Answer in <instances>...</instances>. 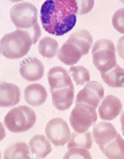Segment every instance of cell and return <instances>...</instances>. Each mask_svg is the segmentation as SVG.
<instances>
[{
	"label": "cell",
	"instance_id": "cell-1",
	"mask_svg": "<svg viewBox=\"0 0 124 159\" xmlns=\"http://www.w3.org/2000/svg\"><path fill=\"white\" fill-rule=\"evenodd\" d=\"M77 12L76 0H46L40 11L42 27L50 34L62 36L74 27Z\"/></svg>",
	"mask_w": 124,
	"mask_h": 159
},
{
	"label": "cell",
	"instance_id": "cell-2",
	"mask_svg": "<svg viewBox=\"0 0 124 159\" xmlns=\"http://www.w3.org/2000/svg\"><path fill=\"white\" fill-rule=\"evenodd\" d=\"M32 45L34 42L30 31L22 29L6 34L0 40L2 55L9 59L24 57L29 52Z\"/></svg>",
	"mask_w": 124,
	"mask_h": 159
},
{
	"label": "cell",
	"instance_id": "cell-3",
	"mask_svg": "<svg viewBox=\"0 0 124 159\" xmlns=\"http://www.w3.org/2000/svg\"><path fill=\"white\" fill-rule=\"evenodd\" d=\"M35 111L27 105H20L12 108L4 118V125L10 132H27L36 123Z\"/></svg>",
	"mask_w": 124,
	"mask_h": 159
},
{
	"label": "cell",
	"instance_id": "cell-4",
	"mask_svg": "<svg viewBox=\"0 0 124 159\" xmlns=\"http://www.w3.org/2000/svg\"><path fill=\"white\" fill-rule=\"evenodd\" d=\"M92 62L100 73H106L116 65V47L109 39H99L94 42L91 50Z\"/></svg>",
	"mask_w": 124,
	"mask_h": 159
},
{
	"label": "cell",
	"instance_id": "cell-5",
	"mask_svg": "<svg viewBox=\"0 0 124 159\" xmlns=\"http://www.w3.org/2000/svg\"><path fill=\"white\" fill-rule=\"evenodd\" d=\"M95 108L84 103L76 104L70 115V123L73 130L82 134L89 129L97 122Z\"/></svg>",
	"mask_w": 124,
	"mask_h": 159
},
{
	"label": "cell",
	"instance_id": "cell-6",
	"mask_svg": "<svg viewBox=\"0 0 124 159\" xmlns=\"http://www.w3.org/2000/svg\"><path fill=\"white\" fill-rule=\"evenodd\" d=\"M10 20L18 29L28 30L38 24V9L28 2L16 4L10 12Z\"/></svg>",
	"mask_w": 124,
	"mask_h": 159
},
{
	"label": "cell",
	"instance_id": "cell-7",
	"mask_svg": "<svg viewBox=\"0 0 124 159\" xmlns=\"http://www.w3.org/2000/svg\"><path fill=\"white\" fill-rule=\"evenodd\" d=\"M45 133L50 143L57 147L64 146L71 137L68 124L62 118L50 119L45 126Z\"/></svg>",
	"mask_w": 124,
	"mask_h": 159
},
{
	"label": "cell",
	"instance_id": "cell-8",
	"mask_svg": "<svg viewBox=\"0 0 124 159\" xmlns=\"http://www.w3.org/2000/svg\"><path fill=\"white\" fill-rule=\"evenodd\" d=\"M104 94L105 90L100 83L89 81L76 94L75 104H87L96 109L101 101L104 98Z\"/></svg>",
	"mask_w": 124,
	"mask_h": 159
},
{
	"label": "cell",
	"instance_id": "cell-9",
	"mask_svg": "<svg viewBox=\"0 0 124 159\" xmlns=\"http://www.w3.org/2000/svg\"><path fill=\"white\" fill-rule=\"evenodd\" d=\"M19 72L23 79L27 81H38L43 77L45 66L38 58L29 57L21 62Z\"/></svg>",
	"mask_w": 124,
	"mask_h": 159
},
{
	"label": "cell",
	"instance_id": "cell-10",
	"mask_svg": "<svg viewBox=\"0 0 124 159\" xmlns=\"http://www.w3.org/2000/svg\"><path fill=\"white\" fill-rule=\"evenodd\" d=\"M122 111V104L120 99L115 95L104 98L99 107V114L101 119L111 121L119 116Z\"/></svg>",
	"mask_w": 124,
	"mask_h": 159
},
{
	"label": "cell",
	"instance_id": "cell-11",
	"mask_svg": "<svg viewBox=\"0 0 124 159\" xmlns=\"http://www.w3.org/2000/svg\"><path fill=\"white\" fill-rule=\"evenodd\" d=\"M117 134L118 132L115 126L107 122L96 123L92 129V137L99 148L113 141Z\"/></svg>",
	"mask_w": 124,
	"mask_h": 159
},
{
	"label": "cell",
	"instance_id": "cell-12",
	"mask_svg": "<svg viewBox=\"0 0 124 159\" xmlns=\"http://www.w3.org/2000/svg\"><path fill=\"white\" fill-rule=\"evenodd\" d=\"M21 102V90L13 83L0 82V107L9 108Z\"/></svg>",
	"mask_w": 124,
	"mask_h": 159
},
{
	"label": "cell",
	"instance_id": "cell-13",
	"mask_svg": "<svg viewBox=\"0 0 124 159\" xmlns=\"http://www.w3.org/2000/svg\"><path fill=\"white\" fill-rule=\"evenodd\" d=\"M48 82L50 86V91L68 88L73 84L71 76L63 67L56 66L53 67L48 73Z\"/></svg>",
	"mask_w": 124,
	"mask_h": 159
},
{
	"label": "cell",
	"instance_id": "cell-14",
	"mask_svg": "<svg viewBox=\"0 0 124 159\" xmlns=\"http://www.w3.org/2000/svg\"><path fill=\"white\" fill-rule=\"evenodd\" d=\"M53 105L59 111H66L72 106L74 99L73 84L68 88H61L51 91Z\"/></svg>",
	"mask_w": 124,
	"mask_h": 159
},
{
	"label": "cell",
	"instance_id": "cell-15",
	"mask_svg": "<svg viewBox=\"0 0 124 159\" xmlns=\"http://www.w3.org/2000/svg\"><path fill=\"white\" fill-rule=\"evenodd\" d=\"M56 56L61 62L70 66L77 63L81 57L84 56L81 50L76 45L68 42L67 40L59 48Z\"/></svg>",
	"mask_w": 124,
	"mask_h": 159
},
{
	"label": "cell",
	"instance_id": "cell-16",
	"mask_svg": "<svg viewBox=\"0 0 124 159\" xmlns=\"http://www.w3.org/2000/svg\"><path fill=\"white\" fill-rule=\"evenodd\" d=\"M24 97V100L28 105L38 107L46 102L48 92L45 87L40 84H32L25 88Z\"/></svg>",
	"mask_w": 124,
	"mask_h": 159
},
{
	"label": "cell",
	"instance_id": "cell-17",
	"mask_svg": "<svg viewBox=\"0 0 124 159\" xmlns=\"http://www.w3.org/2000/svg\"><path fill=\"white\" fill-rule=\"evenodd\" d=\"M30 152L37 158H45L53 151L51 143L44 135L37 134L29 141Z\"/></svg>",
	"mask_w": 124,
	"mask_h": 159
},
{
	"label": "cell",
	"instance_id": "cell-18",
	"mask_svg": "<svg viewBox=\"0 0 124 159\" xmlns=\"http://www.w3.org/2000/svg\"><path fill=\"white\" fill-rule=\"evenodd\" d=\"M67 41L76 45L83 53V56H86L89 53L90 49L92 46L93 38L88 30H78L70 34Z\"/></svg>",
	"mask_w": 124,
	"mask_h": 159
},
{
	"label": "cell",
	"instance_id": "cell-19",
	"mask_svg": "<svg viewBox=\"0 0 124 159\" xmlns=\"http://www.w3.org/2000/svg\"><path fill=\"white\" fill-rule=\"evenodd\" d=\"M100 150L108 159H124V140L118 134L113 141L100 148Z\"/></svg>",
	"mask_w": 124,
	"mask_h": 159
},
{
	"label": "cell",
	"instance_id": "cell-20",
	"mask_svg": "<svg viewBox=\"0 0 124 159\" xmlns=\"http://www.w3.org/2000/svg\"><path fill=\"white\" fill-rule=\"evenodd\" d=\"M101 77L110 88H124V69L118 64L109 71L101 73Z\"/></svg>",
	"mask_w": 124,
	"mask_h": 159
},
{
	"label": "cell",
	"instance_id": "cell-21",
	"mask_svg": "<svg viewBox=\"0 0 124 159\" xmlns=\"http://www.w3.org/2000/svg\"><path fill=\"white\" fill-rule=\"evenodd\" d=\"M30 153L29 145L24 142H16L5 150L3 159H30Z\"/></svg>",
	"mask_w": 124,
	"mask_h": 159
},
{
	"label": "cell",
	"instance_id": "cell-22",
	"mask_svg": "<svg viewBox=\"0 0 124 159\" xmlns=\"http://www.w3.org/2000/svg\"><path fill=\"white\" fill-rule=\"evenodd\" d=\"M92 134L89 130L82 134H79L74 131L71 134V137L67 143V148L70 149L73 148H80L89 150L92 147Z\"/></svg>",
	"mask_w": 124,
	"mask_h": 159
},
{
	"label": "cell",
	"instance_id": "cell-23",
	"mask_svg": "<svg viewBox=\"0 0 124 159\" xmlns=\"http://www.w3.org/2000/svg\"><path fill=\"white\" fill-rule=\"evenodd\" d=\"M38 49L41 56L47 59H53L59 51V43L54 38L45 37L38 43Z\"/></svg>",
	"mask_w": 124,
	"mask_h": 159
},
{
	"label": "cell",
	"instance_id": "cell-24",
	"mask_svg": "<svg viewBox=\"0 0 124 159\" xmlns=\"http://www.w3.org/2000/svg\"><path fill=\"white\" fill-rule=\"evenodd\" d=\"M69 73L77 86H83L91 80L89 70L83 66H71L69 69Z\"/></svg>",
	"mask_w": 124,
	"mask_h": 159
},
{
	"label": "cell",
	"instance_id": "cell-25",
	"mask_svg": "<svg viewBox=\"0 0 124 159\" xmlns=\"http://www.w3.org/2000/svg\"><path fill=\"white\" fill-rule=\"evenodd\" d=\"M62 159H92L88 150L80 148H73L68 149Z\"/></svg>",
	"mask_w": 124,
	"mask_h": 159
},
{
	"label": "cell",
	"instance_id": "cell-26",
	"mask_svg": "<svg viewBox=\"0 0 124 159\" xmlns=\"http://www.w3.org/2000/svg\"><path fill=\"white\" fill-rule=\"evenodd\" d=\"M112 24L116 31L124 34V8L115 12L112 18Z\"/></svg>",
	"mask_w": 124,
	"mask_h": 159
},
{
	"label": "cell",
	"instance_id": "cell-27",
	"mask_svg": "<svg viewBox=\"0 0 124 159\" xmlns=\"http://www.w3.org/2000/svg\"><path fill=\"white\" fill-rule=\"evenodd\" d=\"M78 7V15H85L92 10L94 0H76Z\"/></svg>",
	"mask_w": 124,
	"mask_h": 159
},
{
	"label": "cell",
	"instance_id": "cell-28",
	"mask_svg": "<svg viewBox=\"0 0 124 159\" xmlns=\"http://www.w3.org/2000/svg\"><path fill=\"white\" fill-rule=\"evenodd\" d=\"M116 51L119 57L124 59V36H122L118 40L116 44Z\"/></svg>",
	"mask_w": 124,
	"mask_h": 159
},
{
	"label": "cell",
	"instance_id": "cell-29",
	"mask_svg": "<svg viewBox=\"0 0 124 159\" xmlns=\"http://www.w3.org/2000/svg\"><path fill=\"white\" fill-rule=\"evenodd\" d=\"M7 136V134H6V129L4 128L3 124H2L1 122H0V142L2 141L4 138Z\"/></svg>",
	"mask_w": 124,
	"mask_h": 159
},
{
	"label": "cell",
	"instance_id": "cell-30",
	"mask_svg": "<svg viewBox=\"0 0 124 159\" xmlns=\"http://www.w3.org/2000/svg\"><path fill=\"white\" fill-rule=\"evenodd\" d=\"M120 123H121V129H122V134H123L124 136V111L120 116Z\"/></svg>",
	"mask_w": 124,
	"mask_h": 159
},
{
	"label": "cell",
	"instance_id": "cell-31",
	"mask_svg": "<svg viewBox=\"0 0 124 159\" xmlns=\"http://www.w3.org/2000/svg\"><path fill=\"white\" fill-rule=\"evenodd\" d=\"M9 1H10V2H21V1H23V0H9Z\"/></svg>",
	"mask_w": 124,
	"mask_h": 159
},
{
	"label": "cell",
	"instance_id": "cell-32",
	"mask_svg": "<svg viewBox=\"0 0 124 159\" xmlns=\"http://www.w3.org/2000/svg\"><path fill=\"white\" fill-rule=\"evenodd\" d=\"M2 54V49H1V47H0V56Z\"/></svg>",
	"mask_w": 124,
	"mask_h": 159
},
{
	"label": "cell",
	"instance_id": "cell-33",
	"mask_svg": "<svg viewBox=\"0 0 124 159\" xmlns=\"http://www.w3.org/2000/svg\"><path fill=\"white\" fill-rule=\"evenodd\" d=\"M119 1H120V2H122V3L124 4V0H119Z\"/></svg>",
	"mask_w": 124,
	"mask_h": 159
},
{
	"label": "cell",
	"instance_id": "cell-34",
	"mask_svg": "<svg viewBox=\"0 0 124 159\" xmlns=\"http://www.w3.org/2000/svg\"><path fill=\"white\" fill-rule=\"evenodd\" d=\"M2 158V154H1V151H0V159Z\"/></svg>",
	"mask_w": 124,
	"mask_h": 159
},
{
	"label": "cell",
	"instance_id": "cell-35",
	"mask_svg": "<svg viewBox=\"0 0 124 159\" xmlns=\"http://www.w3.org/2000/svg\"><path fill=\"white\" fill-rule=\"evenodd\" d=\"M30 159H41V158H32V157H31V158H30Z\"/></svg>",
	"mask_w": 124,
	"mask_h": 159
}]
</instances>
